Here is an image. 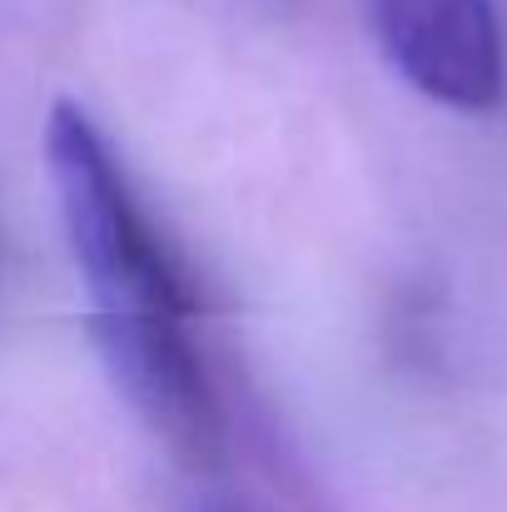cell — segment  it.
<instances>
[{"instance_id":"6da1fadb","label":"cell","mask_w":507,"mask_h":512,"mask_svg":"<svg viewBox=\"0 0 507 512\" xmlns=\"http://www.w3.org/2000/svg\"><path fill=\"white\" fill-rule=\"evenodd\" d=\"M45 160L70 234V254L90 289V329L189 319L194 289L184 264L169 254L160 224L145 214L125 170L115 165L110 140L80 105L60 100L50 110Z\"/></svg>"},{"instance_id":"7a4b0ae2","label":"cell","mask_w":507,"mask_h":512,"mask_svg":"<svg viewBox=\"0 0 507 512\" xmlns=\"http://www.w3.org/2000/svg\"><path fill=\"white\" fill-rule=\"evenodd\" d=\"M373 30L393 70L448 110L503 100V20L493 0H373Z\"/></svg>"},{"instance_id":"3957f363","label":"cell","mask_w":507,"mask_h":512,"mask_svg":"<svg viewBox=\"0 0 507 512\" xmlns=\"http://www.w3.org/2000/svg\"><path fill=\"white\" fill-rule=\"evenodd\" d=\"M224 512H229V508H224Z\"/></svg>"}]
</instances>
